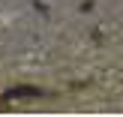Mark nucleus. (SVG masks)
<instances>
[{"label":"nucleus","instance_id":"f257e3e1","mask_svg":"<svg viewBox=\"0 0 123 117\" xmlns=\"http://www.w3.org/2000/svg\"><path fill=\"white\" fill-rule=\"evenodd\" d=\"M33 96H42L39 87H9L6 90V99H33Z\"/></svg>","mask_w":123,"mask_h":117},{"label":"nucleus","instance_id":"f03ea898","mask_svg":"<svg viewBox=\"0 0 123 117\" xmlns=\"http://www.w3.org/2000/svg\"><path fill=\"white\" fill-rule=\"evenodd\" d=\"M0 108H3V102H0Z\"/></svg>","mask_w":123,"mask_h":117}]
</instances>
